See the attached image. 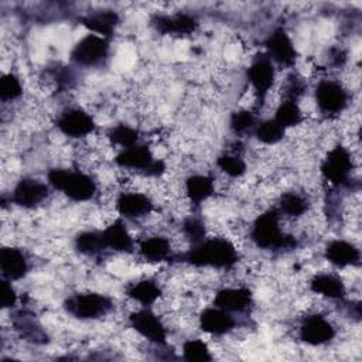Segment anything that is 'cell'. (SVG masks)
<instances>
[{
	"label": "cell",
	"mask_w": 362,
	"mask_h": 362,
	"mask_svg": "<svg viewBox=\"0 0 362 362\" xmlns=\"http://www.w3.org/2000/svg\"><path fill=\"white\" fill-rule=\"evenodd\" d=\"M212 304L232 314H245L253 307V294L245 286L222 287L215 293Z\"/></svg>",
	"instance_id": "e0dca14e"
},
{
	"label": "cell",
	"mask_w": 362,
	"mask_h": 362,
	"mask_svg": "<svg viewBox=\"0 0 362 362\" xmlns=\"http://www.w3.org/2000/svg\"><path fill=\"white\" fill-rule=\"evenodd\" d=\"M75 249L85 256L96 257L107 252L100 230H82L74 240Z\"/></svg>",
	"instance_id": "83f0119b"
},
{
	"label": "cell",
	"mask_w": 362,
	"mask_h": 362,
	"mask_svg": "<svg viewBox=\"0 0 362 362\" xmlns=\"http://www.w3.org/2000/svg\"><path fill=\"white\" fill-rule=\"evenodd\" d=\"M174 260H180L198 269L211 267L218 270H229L239 262V253L236 246L229 239L212 236L192 245L187 252L174 256Z\"/></svg>",
	"instance_id": "6da1fadb"
},
{
	"label": "cell",
	"mask_w": 362,
	"mask_h": 362,
	"mask_svg": "<svg viewBox=\"0 0 362 362\" xmlns=\"http://www.w3.org/2000/svg\"><path fill=\"white\" fill-rule=\"evenodd\" d=\"M110 52V40L96 34H86L71 49L69 59L76 66L95 68L106 62Z\"/></svg>",
	"instance_id": "ba28073f"
},
{
	"label": "cell",
	"mask_w": 362,
	"mask_h": 362,
	"mask_svg": "<svg viewBox=\"0 0 362 362\" xmlns=\"http://www.w3.org/2000/svg\"><path fill=\"white\" fill-rule=\"evenodd\" d=\"M329 64L335 68L342 66L346 62V52L341 47H335L329 49Z\"/></svg>",
	"instance_id": "ab89813d"
},
{
	"label": "cell",
	"mask_w": 362,
	"mask_h": 362,
	"mask_svg": "<svg viewBox=\"0 0 362 362\" xmlns=\"http://www.w3.org/2000/svg\"><path fill=\"white\" fill-rule=\"evenodd\" d=\"M137 253L147 263H161L174 259L173 246L164 235H148L137 242Z\"/></svg>",
	"instance_id": "603a6c76"
},
{
	"label": "cell",
	"mask_w": 362,
	"mask_h": 362,
	"mask_svg": "<svg viewBox=\"0 0 362 362\" xmlns=\"http://www.w3.org/2000/svg\"><path fill=\"white\" fill-rule=\"evenodd\" d=\"M253 134L257 141L266 146H274L284 139L286 129L281 127L274 119H267L259 122L253 130Z\"/></svg>",
	"instance_id": "1f68e13d"
},
{
	"label": "cell",
	"mask_w": 362,
	"mask_h": 362,
	"mask_svg": "<svg viewBox=\"0 0 362 362\" xmlns=\"http://www.w3.org/2000/svg\"><path fill=\"white\" fill-rule=\"evenodd\" d=\"M79 23L90 31V34L100 35L110 40L120 24V16L117 11L110 8L90 11L79 18Z\"/></svg>",
	"instance_id": "7402d4cb"
},
{
	"label": "cell",
	"mask_w": 362,
	"mask_h": 362,
	"mask_svg": "<svg viewBox=\"0 0 362 362\" xmlns=\"http://www.w3.org/2000/svg\"><path fill=\"white\" fill-rule=\"evenodd\" d=\"M48 197L49 184H45L33 177H23L13 187L10 202L24 209H33L44 204Z\"/></svg>",
	"instance_id": "5bb4252c"
},
{
	"label": "cell",
	"mask_w": 362,
	"mask_h": 362,
	"mask_svg": "<svg viewBox=\"0 0 362 362\" xmlns=\"http://www.w3.org/2000/svg\"><path fill=\"white\" fill-rule=\"evenodd\" d=\"M181 352H182V359L189 362H206L214 359L206 342H204L199 338L187 339L181 346Z\"/></svg>",
	"instance_id": "d6a6232c"
},
{
	"label": "cell",
	"mask_w": 362,
	"mask_h": 362,
	"mask_svg": "<svg viewBox=\"0 0 362 362\" xmlns=\"http://www.w3.org/2000/svg\"><path fill=\"white\" fill-rule=\"evenodd\" d=\"M324 257L328 263L338 269L349 266H358L361 263L359 247L345 239H334L327 243L324 249Z\"/></svg>",
	"instance_id": "44dd1931"
},
{
	"label": "cell",
	"mask_w": 362,
	"mask_h": 362,
	"mask_svg": "<svg viewBox=\"0 0 362 362\" xmlns=\"http://www.w3.org/2000/svg\"><path fill=\"white\" fill-rule=\"evenodd\" d=\"M273 119L287 130L290 127L301 124L304 122V113L297 100L283 99L276 107Z\"/></svg>",
	"instance_id": "f1b7e54d"
},
{
	"label": "cell",
	"mask_w": 362,
	"mask_h": 362,
	"mask_svg": "<svg viewBox=\"0 0 362 362\" xmlns=\"http://www.w3.org/2000/svg\"><path fill=\"white\" fill-rule=\"evenodd\" d=\"M181 232L191 245H197L206 238L205 223L201 218L195 215H189L182 221Z\"/></svg>",
	"instance_id": "d590c367"
},
{
	"label": "cell",
	"mask_w": 362,
	"mask_h": 362,
	"mask_svg": "<svg viewBox=\"0 0 362 362\" xmlns=\"http://www.w3.org/2000/svg\"><path fill=\"white\" fill-rule=\"evenodd\" d=\"M276 208L281 216L296 219L308 212L310 201L304 194L291 189V191L283 192L279 197Z\"/></svg>",
	"instance_id": "4316f807"
},
{
	"label": "cell",
	"mask_w": 362,
	"mask_h": 362,
	"mask_svg": "<svg viewBox=\"0 0 362 362\" xmlns=\"http://www.w3.org/2000/svg\"><path fill=\"white\" fill-rule=\"evenodd\" d=\"M153 28L163 35H189L197 31L198 20L188 13L178 11L173 14H154L150 18Z\"/></svg>",
	"instance_id": "2e32d148"
},
{
	"label": "cell",
	"mask_w": 362,
	"mask_h": 362,
	"mask_svg": "<svg viewBox=\"0 0 362 362\" xmlns=\"http://www.w3.org/2000/svg\"><path fill=\"white\" fill-rule=\"evenodd\" d=\"M129 325L144 339L157 345H167V327L163 320L151 310V307H141L129 315Z\"/></svg>",
	"instance_id": "8fae6325"
},
{
	"label": "cell",
	"mask_w": 362,
	"mask_h": 362,
	"mask_svg": "<svg viewBox=\"0 0 362 362\" xmlns=\"http://www.w3.org/2000/svg\"><path fill=\"white\" fill-rule=\"evenodd\" d=\"M264 54L269 59L281 66V68H291L297 59V49L294 47L293 40L286 33L284 28L277 27L274 28L264 40Z\"/></svg>",
	"instance_id": "4fadbf2b"
},
{
	"label": "cell",
	"mask_w": 362,
	"mask_h": 362,
	"mask_svg": "<svg viewBox=\"0 0 362 362\" xmlns=\"http://www.w3.org/2000/svg\"><path fill=\"white\" fill-rule=\"evenodd\" d=\"M250 239L264 250H290L297 246V238L287 233L281 226V215L276 206H272L256 216L250 226Z\"/></svg>",
	"instance_id": "7a4b0ae2"
},
{
	"label": "cell",
	"mask_w": 362,
	"mask_h": 362,
	"mask_svg": "<svg viewBox=\"0 0 362 362\" xmlns=\"http://www.w3.org/2000/svg\"><path fill=\"white\" fill-rule=\"evenodd\" d=\"M184 189L188 202L199 206L215 194V180L208 174H192L185 178Z\"/></svg>",
	"instance_id": "d4e9b609"
},
{
	"label": "cell",
	"mask_w": 362,
	"mask_h": 362,
	"mask_svg": "<svg viewBox=\"0 0 362 362\" xmlns=\"http://www.w3.org/2000/svg\"><path fill=\"white\" fill-rule=\"evenodd\" d=\"M163 294V288L156 279L146 277L126 287V296L133 301L139 303L141 307H151L156 304Z\"/></svg>",
	"instance_id": "484cf974"
},
{
	"label": "cell",
	"mask_w": 362,
	"mask_h": 362,
	"mask_svg": "<svg viewBox=\"0 0 362 362\" xmlns=\"http://www.w3.org/2000/svg\"><path fill=\"white\" fill-rule=\"evenodd\" d=\"M314 98L318 112L329 119L341 115L349 105V92L337 79H321L314 89Z\"/></svg>",
	"instance_id": "52a82bcc"
},
{
	"label": "cell",
	"mask_w": 362,
	"mask_h": 362,
	"mask_svg": "<svg viewBox=\"0 0 362 362\" xmlns=\"http://www.w3.org/2000/svg\"><path fill=\"white\" fill-rule=\"evenodd\" d=\"M235 314L228 313L216 305L204 308L198 317V325L201 331L212 337H223L236 328Z\"/></svg>",
	"instance_id": "ac0fdd59"
},
{
	"label": "cell",
	"mask_w": 362,
	"mask_h": 362,
	"mask_svg": "<svg viewBox=\"0 0 362 362\" xmlns=\"http://www.w3.org/2000/svg\"><path fill=\"white\" fill-rule=\"evenodd\" d=\"M215 164L219 168V171L228 175L229 178H240L247 171V164L245 158L236 150L219 154L215 160Z\"/></svg>",
	"instance_id": "f546056e"
},
{
	"label": "cell",
	"mask_w": 362,
	"mask_h": 362,
	"mask_svg": "<svg viewBox=\"0 0 362 362\" xmlns=\"http://www.w3.org/2000/svg\"><path fill=\"white\" fill-rule=\"evenodd\" d=\"M106 139L109 140V143L112 146L119 147L120 150L132 147L139 141L140 139V133L136 127L126 124V123H119L112 126L107 132H106Z\"/></svg>",
	"instance_id": "4dcf8cb0"
},
{
	"label": "cell",
	"mask_w": 362,
	"mask_h": 362,
	"mask_svg": "<svg viewBox=\"0 0 362 362\" xmlns=\"http://www.w3.org/2000/svg\"><path fill=\"white\" fill-rule=\"evenodd\" d=\"M64 310L74 318L81 321L98 320L107 315L113 307V300L102 293L83 291L68 296L62 304Z\"/></svg>",
	"instance_id": "5b68a950"
},
{
	"label": "cell",
	"mask_w": 362,
	"mask_h": 362,
	"mask_svg": "<svg viewBox=\"0 0 362 362\" xmlns=\"http://www.w3.org/2000/svg\"><path fill=\"white\" fill-rule=\"evenodd\" d=\"M30 270V262L24 250L14 246H3L0 249V272L1 279L18 281Z\"/></svg>",
	"instance_id": "d6986e66"
},
{
	"label": "cell",
	"mask_w": 362,
	"mask_h": 362,
	"mask_svg": "<svg viewBox=\"0 0 362 362\" xmlns=\"http://www.w3.org/2000/svg\"><path fill=\"white\" fill-rule=\"evenodd\" d=\"M0 304L3 310H13L17 305L18 296L13 287V281L1 279V287H0Z\"/></svg>",
	"instance_id": "f35d334b"
},
{
	"label": "cell",
	"mask_w": 362,
	"mask_h": 362,
	"mask_svg": "<svg viewBox=\"0 0 362 362\" xmlns=\"http://www.w3.org/2000/svg\"><path fill=\"white\" fill-rule=\"evenodd\" d=\"M102 239L107 250L119 253H133L136 249V242L129 232L123 218L112 221L107 226L100 229Z\"/></svg>",
	"instance_id": "ffe728a7"
},
{
	"label": "cell",
	"mask_w": 362,
	"mask_h": 362,
	"mask_svg": "<svg viewBox=\"0 0 362 362\" xmlns=\"http://www.w3.org/2000/svg\"><path fill=\"white\" fill-rule=\"evenodd\" d=\"M246 79L255 92L256 107L262 106L276 82L274 64L264 52H259L253 57L246 69Z\"/></svg>",
	"instance_id": "30bf717a"
},
{
	"label": "cell",
	"mask_w": 362,
	"mask_h": 362,
	"mask_svg": "<svg viewBox=\"0 0 362 362\" xmlns=\"http://www.w3.org/2000/svg\"><path fill=\"white\" fill-rule=\"evenodd\" d=\"M23 83L20 81V78L13 74H3L1 79H0V99L3 103H10L14 102L17 99H20L23 96Z\"/></svg>",
	"instance_id": "836d02e7"
},
{
	"label": "cell",
	"mask_w": 362,
	"mask_h": 362,
	"mask_svg": "<svg viewBox=\"0 0 362 362\" xmlns=\"http://www.w3.org/2000/svg\"><path fill=\"white\" fill-rule=\"evenodd\" d=\"M55 127L68 139L81 140L96 132L93 116L81 106H68L55 119Z\"/></svg>",
	"instance_id": "9c48e42d"
},
{
	"label": "cell",
	"mask_w": 362,
	"mask_h": 362,
	"mask_svg": "<svg viewBox=\"0 0 362 362\" xmlns=\"http://www.w3.org/2000/svg\"><path fill=\"white\" fill-rule=\"evenodd\" d=\"M113 160L119 168L126 171H136L150 178H160L167 171L164 160L156 158L150 147L143 143H137L132 147L119 150Z\"/></svg>",
	"instance_id": "277c9868"
},
{
	"label": "cell",
	"mask_w": 362,
	"mask_h": 362,
	"mask_svg": "<svg viewBox=\"0 0 362 362\" xmlns=\"http://www.w3.org/2000/svg\"><path fill=\"white\" fill-rule=\"evenodd\" d=\"M354 158L351 151L344 144H335L321 161L320 173L322 178L334 187H345L351 181L354 170Z\"/></svg>",
	"instance_id": "8992f818"
},
{
	"label": "cell",
	"mask_w": 362,
	"mask_h": 362,
	"mask_svg": "<svg viewBox=\"0 0 362 362\" xmlns=\"http://www.w3.org/2000/svg\"><path fill=\"white\" fill-rule=\"evenodd\" d=\"M115 209L120 218L139 221L151 215L154 211V202L146 192L124 189L117 194L115 199Z\"/></svg>",
	"instance_id": "9a60e30c"
},
{
	"label": "cell",
	"mask_w": 362,
	"mask_h": 362,
	"mask_svg": "<svg viewBox=\"0 0 362 362\" xmlns=\"http://www.w3.org/2000/svg\"><path fill=\"white\" fill-rule=\"evenodd\" d=\"M256 115L257 113H255L249 109H240V110L233 112L230 115V119H229L230 130L238 136L245 134L247 132H253L256 124L259 123Z\"/></svg>",
	"instance_id": "e575fe53"
},
{
	"label": "cell",
	"mask_w": 362,
	"mask_h": 362,
	"mask_svg": "<svg viewBox=\"0 0 362 362\" xmlns=\"http://www.w3.org/2000/svg\"><path fill=\"white\" fill-rule=\"evenodd\" d=\"M308 287L314 294L322 296L328 300H342L346 294L345 283L337 273L332 272L314 274L308 281Z\"/></svg>",
	"instance_id": "cb8c5ba5"
},
{
	"label": "cell",
	"mask_w": 362,
	"mask_h": 362,
	"mask_svg": "<svg viewBox=\"0 0 362 362\" xmlns=\"http://www.w3.org/2000/svg\"><path fill=\"white\" fill-rule=\"evenodd\" d=\"M337 335L334 324L320 313H311L301 318L298 325V338L301 342L311 346L329 344Z\"/></svg>",
	"instance_id": "7c38bea8"
},
{
	"label": "cell",
	"mask_w": 362,
	"mask_h": 362,
	"mask_svg": "<svg viewBox=\"0 0 362 362\" xmlns=\"http://www.w3.org/2000/svg\"><path fill=\"white\" fill-rule=\"evenodd\" d=\"M305 81L297 74H291L287 76L286 83L283 86V99H293L298 102V99L305 93Z\"/></svg>",
	"instance_id": "74e56055"
},
{
	"label": "cell",
	"mask_w": 362,
	"mask_h": 362,
	"mask_svg": "<svg viewBox=\"0 0 362 362\" xmlns=\"http://www.w3.org/2000/svg\"><path fill=\"white\" fill-rule=\"evenodd\" d=\"M16 327L17 329L20 331V334L28 339V341H33V342H45L47 339V335L45 332L31 320H27L25 317H20L16 322Z\"/></svg>",
	"instance_id": "8d00e7d4"
},
{
	"label": "cell",
	"mask_w": 362,
	"mask_h": 362,
	"mask_svg": "<svg viewBox=\"0 0 362 362\" xmlns=\"http://www.w3.org/2000/svg\"><path fill=\"white\" fill-rule=\"evenodd\" d=\"M47 180L51 188L74 202L90 201L98 194L95 178L79 168H51L47 173Z\"/></svg>",
	"instance_id": "3957f363"
}]
</instances>
